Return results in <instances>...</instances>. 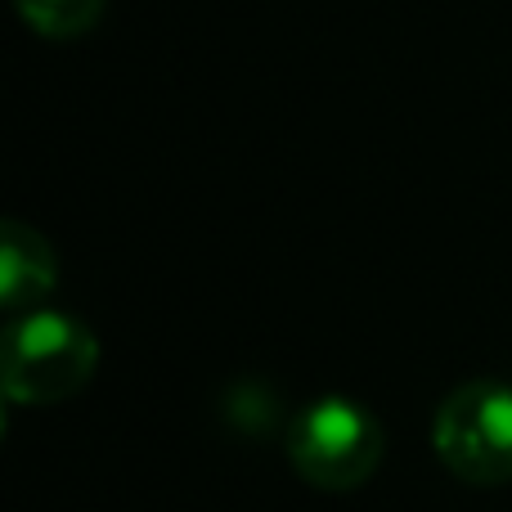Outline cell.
<instances>
[{"mask_svg":"<svg viewBox=\"0 0 512 512\" xmlns=\"http://www.w3.org/2000/svg\"><path fill=\"white\" fill-rule=\"evenodd\" d=\"M99 364V342L81 319L27 310L0 342V387L14 405H59L77 396Z\"/></svg>","mask_w":512,"mask_h":512,"instance_id":"1","label":"cell"},{"mask_svg":"<svg viewBox=\"0 0 512 512\" xmlns=\"http://www.w3.org/2000/svg\"><path fill=\"white\" fill-rule=\"evenodd\" d=\"M54 279H59V265H54L50 243L23 221L0 225V306L36 310L54 292Z\"/></svg>","mask_w":512,"mask_h":512,"instance_id":"4","label":"cell"},{"mask_svg":"<svg viewBox=\"0 0 512 512\" xmlns=\"http://www.w3.org/2000/svg\"><path fill=\"white\" fill-rule=\"evenodd\" d=\"M14 5L32 32L50 36V41H68V36H81L99 23L108 0H14Z\"/></svg>","mask_w":512,"mask_h":512,"instance_id":"5","label":"cell"},{"mask_svg":"<svg viewBox=\"0 0 512 512\" xmlns=\"http://www.w3.org/2000/svg\"><path fill=\"white\" fill-rule=\"evenodd\" d=\"M441 463L468 486L512 481V387L504 382H463L445 396L432 423Z\"/></svg>","mask_w":512,"mask_h":512,"instance_id":"3","label":"cell"},{"mask_svg":"<svg viewBox=\"0 0 512 512\" xmlns=\"http://www.w3.org/2000/svg\"><path fill=\"white\" fill-rule=\"evenodd\" d=\"M288 459L315 490H360L382 463V427L355 400L324 396L292 418Z\"/></svg>","mask_w":512,"mask_h":512,"instance_id":"2","label":"cell"}]
</instances>
